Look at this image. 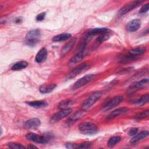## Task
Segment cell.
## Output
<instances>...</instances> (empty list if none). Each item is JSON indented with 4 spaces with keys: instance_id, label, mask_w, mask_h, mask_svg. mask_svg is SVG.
I'll use <instances>...</instances> for the list:
<instances>
[{
    "instance_id": "cell-3",
    "label": "cell",
    "mask_w": 149,
    "mask_h": 149,
    "mask_svg": "<svg viewBox=\"0 0 149 149\" xmlns=\"http://www.w3.org/2000/svg\"><path fill=\"white\" fill-rule=\"evenodd\" d=\"M102 92L101 91H97L93 93L83 103L81 109L83 111L88 110L93 104L95 103L101 97Z\"/></svg>"
},
{
    "instance_id": "cell-35",
    "label": "cell",
    "mask_w": 149,
    "mask_h": 149,
    "mask_svg": "<svg viewBox=\"0 0 149 149\" xmlns=\"http://www.w3.org/2000/svg\"><path fill=\"white\" fill-rule=\"evenodd\" d=\"M27 148H37V147L36 146H34L33 145H29L27 146Z\"/></svg>"
},
{
    "instance_id": "cell-5",
    "label": "cell",
    "mask_w": 149,
    "mask_h": 149,
    "mask_svg": "<svg viewBox=\"0 0 149 149\" xmlns=\"http://www.w3.org/2000/svg\"><path fill=\"white\" fill-rule=\"evenodd\" d=\"M123 97L122 96L118 95L113 97L102 107L101 111L106 112L115 108V107L118 106L119 104H120L123 101Z\"/></svg>"
},
{
    "instance_id": "cell-14",
    "label": "cell",
    "mask_w": 149,
    "mask_h": 149,
    "mask_svg": "<svg viewBox=\"0 0 149 149\" xmlns=\"http://www.w3.org/2000/svg\"><path fill=\"white\" fill-rule=\"evenodd\" d=\"M84 57V49H82L80 52L73 56L68 62V66L70 67L73 66L79 62H80Z\"/></svg>"
},
{
    "instance_id": "cell-28",
    "label": "cell",
    "mask_w": 149,
    "mask_h": 149,
    "mask_svg": "<svg viewBox=\"0 0 149 149\" xmlns=\"http://www.w3.org/2000/svg\"><path fill=\"white\" fill-rule=\"evenodd\" d=\"M74 103V101L72 100H65L62 101H61L58 105V107L61 109H65V108H68L67 107H69L70 105H72Z\"/></svg>"
},
{
    "instance_id": "cell-12",
    "label": "cell",
    "mask_w": 149,
    "mask_h": 149,
    "mask_svg": "<svg viewBox=\"0 0 149 149\" xmlns=\"http://www.w3.org/2000/svg\"><path fill=\"white\" fill-rule=\"evenodd\" d=\"M146 51L145 47H138L129 51V54L127 58L130 59H134L135 57L140 56L143 54Z\"/></svg>"
},
{
    "instance_id": "cell-8",
    "label": "cell",
    "mask_w": 149,
    "mask_h": 149,
    "mask_svg": "<svg viewBox=\"0 0 149 149\" xmlns=\"http://www.w3.org/2000/svg\"><path fill=\"white\" fill-rule=\"evenodd\" d=\"M143 2V1H132L131 2H129L125 5H124L122 8L120 9V10L118 11V15L121 16H123L128 12H130L134 8H137L139 6L141 3Z\"/></svg>"
},
{
    "instance_id": "cell-17",
    "label": "cell",
    "mask_w": 149,
    "mask_h": 149,
    "mask_svg": "<svg viewBox=\"0 0 149 149\" xmlns=\"http://www.w3.org/2000/svg\"><path fill=\"white\" fill-rule=\"evenodd\" d=\"M48 52L45 48H42L39 50L35 57V61L37 63H42L47 58Z\"/></svg>"
},
{
    "instance_id": "cell-26",
    "label": "cell",
    "mask_w": 149,
    "mask_h": 149,
    "mask_svg": "<svg viewBox=\"0 0 149 149\" xmlns=\"http://www.w3.org/2000/svg\"><path fill=\"white\" fill-rule=\"evenodd\" d=\"M149 95L148 93L141 96L136 101H135V104L137 105H143L148 102Z\"/></svg>"
},
{
    "instance_id": "cell-18",
    "label": "cell",
    "mask_w": 149,
    "mask_h": 149,
    "mask_svg": "<svg viewBox=\"0 0 149 149\" xmlns=\"http://www.w3.org/2000/svg\"><path fill=\"white\" fill-rule=\"evenodd\" d=\"M66 147L68 148H88L91 146V143L90 141H86L80 144H74L72 143H68L65 144Z\"/></svg>"
},
{
    "instance_id": "cell-27",
    "label": "cell",
    "mask_w": 149,
    "mask_h": 149,
    "mask_svg": "<svg viewBox=\"0 0 149 149\" xmlns=\"http://www.w3.org/2000/svg\"><path fill=\"white\" fill-rule=\"evenodd\" d=\"M121 140L122 139L119 136H112L108 140L107 145L109 147H112L120 142Z\"/></svg>"
},
{
    "instance_id": "cell-11",
    "label": "cell",
    "mask_w": 149,
    "mask_h": 149,
    "mask_svg": "<svg viewBox=\"0 0 149 149\" xmlns=\"http://www.w3.org/2000/svg\"><path fill=\"white\" fill-rule=\"evenodd\" d=\"M109 29L106 27H100V28H95L89 30L85 34V40H88L92 36H94L98 34H101L104 33L108 32Z\"/></svg>"
},
{
    "instance_id": "cell-2",
    "label": "cell",
    "mask_w": 149,
    "mask_h": 149,
    "mask_svg": "<svg viewBox=\"0 0 149 149\" xmlns=\"http://www.w3.org/2000/svg\"><path fill=\"white\" fill-rule=\"evenodd\" d=\"M41 33L38 29H33L27 32L25 37L26 44L30 47L36 45L40 38Z\"/></svg>"
},
{
    "instance_id": "cell-21",
    "label": "cell",
    "mask_w": 149,
    "mask_h": 149,
    "mask_svg": "<svg viewBox=\"0 0 149 149\" xmlns=\"http://www.w3.org/2000/svg\"><path fill=\"white\" fill-rule=\"evenodd\" d=\"M109 37H110V34L108 33V31L100 34V36L96 39V40L95 41V44L93 47V49H95V48H97L102 42H104V41L108 40L109 38Z\"/></svg>"
},
{
    "instance_id": "cell-31",
    "label": "cell",
    "mask_w": 149,
    "mask_h": 149,
    "mask_svg": "<svg viewBox=\"0 0 149 149\" xmlns=\"http://www.w3.org/2000/svg\"><path fill=\"white\" fill-rule=\"evenodd\" d=\"M148 115H149V111L148 110H147V111H143L140 113H137L134 118L137 120H141V119H144V118H146L148 116Z\"/></svg>"
},
{
    "instance_id": "cell-22",
    "label": "cell",
    "mask_w": 149,
    "mask_h": 149,
    "mask_svg": "<svg viewBox=\"0 0 149 149\" xmlns=\"http://www.w3.org/2000/svg\"><path fill=\"white\" fill-rule=\"evenodd\" d=\"M56 87V84L55 83L49 84H43L39 87V91L42 94H47L52 92Z\"/></svg>"
},
{
    "instance_id": "cell-16",
    "label": "cell",
    "mask_w": 149,
    "mask_h": 149,
    "mask_svg": "<svg viewBox=\"0 0 149 149\" xmlns=\"http://www.w3.org/2000/svg\"><path fill=\"white\" fill-rule=\"evenodd\" d=\"M129 109L127 107H123L122 108H119L118 109H116L115 110H113V111H112L107 116V120H111L112 119L119 115H122L124 113H125L126 112H127L128 111Z\"/></svg>"
},
{
    "instance_id": "cell-23",
    "label": "cell",
    "mask_w": 149,
    "mask_h": 149,
    "mask_svg": "<svg viewBox=\"0 0 149 149\" xmlns=\"http://www.w3.org/2000/svg\"><path fill=\"white\" fill-rule=\"evenodd\" d=\"M26 103L31 107L34 108H44L47 105V103L46 101L43 100H38V101H29L26 102Z\"/></svg>"
},
{
    "instance_id": "cell-7",
    "label": "cell",
    "mask_w": 149,
    "mask_h": 149,
    "mask_svg": "<svg viewBox=\"0 0 149 149\" xmlns=\"http://www.w3.org/2000/svg\"><path fill=\"white\" fill-rule=\"evenodd\" d=\"M95 75L93 74H89L85 75V76H83L82 77H81L80 79H79V80H77L73 84V85L72 86V88L73 90L78 89V88L83 87V86L86 85V84L90 83L92 80H93L95 79Z\"/></svg>"
},
{
    "instance_id": "cell-34",
    "label": "cell",
    "mask_w": 149,
    "mask_h": 149,
    "mask_svg": "<svg viewBox=\"0 0 149 149\" xmlns=\"http://www.w3.org/2000/svg\"><path fill=\"white\" fill-rule=\"evenodd\" d=\"M137 132H138V129L137 128H136V127H134V128H132L130 129L127 134L129 136H134L135 135L136 133H137Z\"/></svg>"
},
{
    "instance_id": "cell-19",
    "label": "cell",
    "mask_w": 149,
    "mask_h": 149,
    "mask_svg": "<svg viewBox=\"0 0 149 149\" xmlns=\"http://www.w3.org/2000/svg\"><path fill=\"white\" fill-rule=\"evenodd\" d=\"M76 42V38H72L69 41H68L62 48L61 55V56H64L67 54L73 48Z\"/></svg>"
},
{
    "instance_id": "cell-9",
    "label": "cell",
    "mask_w": 149,
    "mask_h": 149,
    "mask_svg": "<svg viewBox=\"0 0 149 149\" xmlns=\"http://www.w3.org/2000/svg\"><path fill=\"white\" fill-rule=\"evenodd\" d=\"M148 84V79L147 78L141 79V80H139L131 85L127 89V93L129 94H132L134 91L146 88V87H147Z\"/></svg>"
},
{
    "instance_id": "cell-1",
    "label": "cell",
    "mask_w": 149,
    "mask_h": 149,
    "mask_svg": "<svg viewBox=\"0 0 149 149\" xmlns=\"http://www.w3.org/2000/svg\"><path fill=\"white\" fill-rule=\"evenodd\" d=\"M78 129L81 133L86 135H93L98 132L97 126L88 122H84L79 124Z\"/></svg>"
},
{
    "instance_id": "cell-30",
    "label": "cell",
    "mask_w": 149,
    "mask_h": 149,
    "mask_svg": "<svg viewBox=\"0 0 149 149\" xmlns=\"http://www.w3.org/2000/svg\"><path fill=\"white\" fill-rule=\"evenodd\" d=\"M84 111L83 110L82 111H78V112H76L75 113H74L73 115H72L70 117V118H69L70 120L72 122H75L76 120L81 118L84 115V113H83Z\"/></svg>"
},
{
    "instance_id": "cell-24",
    "label": "cell",
    "mask_w": 149,
    "mask_h": 149,
    "mask_svg": "<svg viewBox=\"0 0 149 149\" xmlns=\"http://www.w3.org/2000/svg\"><path fill=\"white\" fill-rule=\"evenodd\" d=\"M72 35L69 33H62L54 36L52 38V41L54 42H60L63 41H66L70 39Z\"/></svg>"
},
{
    "instance_id": "cell-6",
    "label": "cell",
    "mask_w": 149,
    "mask_h": 149,
    "mask_svg": "<svg viewBox=\"0 0 149 149\" xmlns=\"http://www.w3.org/2000/svg\"><path fill=\"white\" fill-rule=\"evenodd\" d=\"M90 68V65L87 63H83L75 68L72 71H70L66 76V79L69 80L76 77L79 74L86 71Z\"/></svg>"
},
{
    "instance_id": "cell-10",
    "label": "cell",
    "mask_w": 149,
    "mask_h": 149,
    "mask_svg": "<svg viewBox=\"0 0 149 149\" xmlns=\"http://www.w3.org/2000/svg\"><path fill=\"white\" fill-rule=\"evenodd\" d=\"M72 112V109L70 108L62 109V110L55 113L51 118V121L52 122H58L67 116H68Z\"/></svg>"
},
{
    "instance_id": "cell-29",
    "label": "cell",
    "mask_w": 149,
    "mask_h": 149,
    "mask_svg": "<svg viewBox=\"0 0 149 149\" xmlns=\"http://www.w3.org/2000/svg\"><path fill=\"white\" fill-rule=\"evenodd\" d=\"M7 146L8 147L13 149H23L26 148V147L22 145V144L15 143V142H9L7 143Z\"/></svg>"
},
{
    "instance_id": "cell-13",
    "label": "cell",
    "mask_w": 149,
    "mask_h": 149,
    "mask_svg": "<svg viewBox=\"0 0 149 149\" xmlns=\"http://www.w3.org/2000/svg\"><path fill=\"white\" fill-rule=\"evenodd\" d=\"M141 26V20L138 19L132 20L126 24V28L128 31L134 32L139 29Z\"/></svg>"
},
{
    "instance_id": "cell-33",
    "label": "cell",
    "mask_w": 149,
    "mask_h": 149,
    "mask_svg": "<svg viewBox=\"0 0 149 149\" xmlns=\"http://www.w3.org/2000/svg\"><path fill=\"white\" fill-rule=\"evenodd\" d=\"M45 16V12H42V13H39L37 16V17H36V20L38 21V22L42 21V20H43L44 19Z\"/></svg>"
},
{
    "instance_id": "cell-20",
    "label": "cell",
    "mask_w": 149,
    "mask_h": 149,
    "mask_svg": "<svg viewBox=\"0 0 149 149\" xmlns=\"http://www.w3.org/2000/svg\"><path fill=\"white\" fill-rule=\"evenodd\" d=\"M148 134H149V133H148V131L147 130H144L139 133H136L135 135L133 136L132 139L130 140V143L132 144H135L138 141L141 140L142 139L146 138L148 136Z\"/></svg>"
},
{
    "instance_id": "cell-25",
    "label": "cell",
    "mask_w": 149,
    "mask_h": 149,
    "mask_svg": "<svg viewBox=\"0 0 149 149\" xmlns=\"http://www.w3.org/2000/svg\"><path fill=\"white\" fill-rule=\"evenodd\" d=\"M29 63L26 61H21L14 63L10 68L12 70H20L26 68L28 66Z\"/></svg>"
},
{
    "instance_id": "cell-4",
    "label": "cell",
    "mask_w": 149,
    "mask_h": 149,
    "mask_svg": "<svg viewBox=\"0 0 149 149\" xmlns=\"http://www.w3.org/2000/svg\"><path fill=\"white\" fill-rule=\"evenodd\" d=\"M26 138L28 140L40 144L47 143L49 140V136L48 135L42 136L32 132L27 133L26 135Z\"/></svg>"
},
{
    "instance_id": "cell-15",
    "label": "cell",
    "mask_w": 149,
    "mask_h": 149,
    "mask_svg": "<svg viewBox=\"0 0 149 149\" xmlns=\"http://www.w3.org/2000/svg\"><path fill=\"white\" fill-rule=\"evenodd\" d=\"M41 125L40 120L38 118H32L27 120L24 123V127L28 129H36Z\"/></svg>"
},
{
    "instance_id": "cell-32",
    "label": "cell",
    "mask_w": 149,
    "mask_h": 149,
    "mask_svg": "<svg viewBox=\"0 0 149 149\" xmlns=\"http://www.w3.org/2000/svg\"><path fill=\"white\" fill-rule=\"evenodd\" d=\"M148 9H149V3H147L146 4L143 5L141 6V8H140V9L139 10V13H144L148 10Z\"/></svg>"
}]
</instances>
